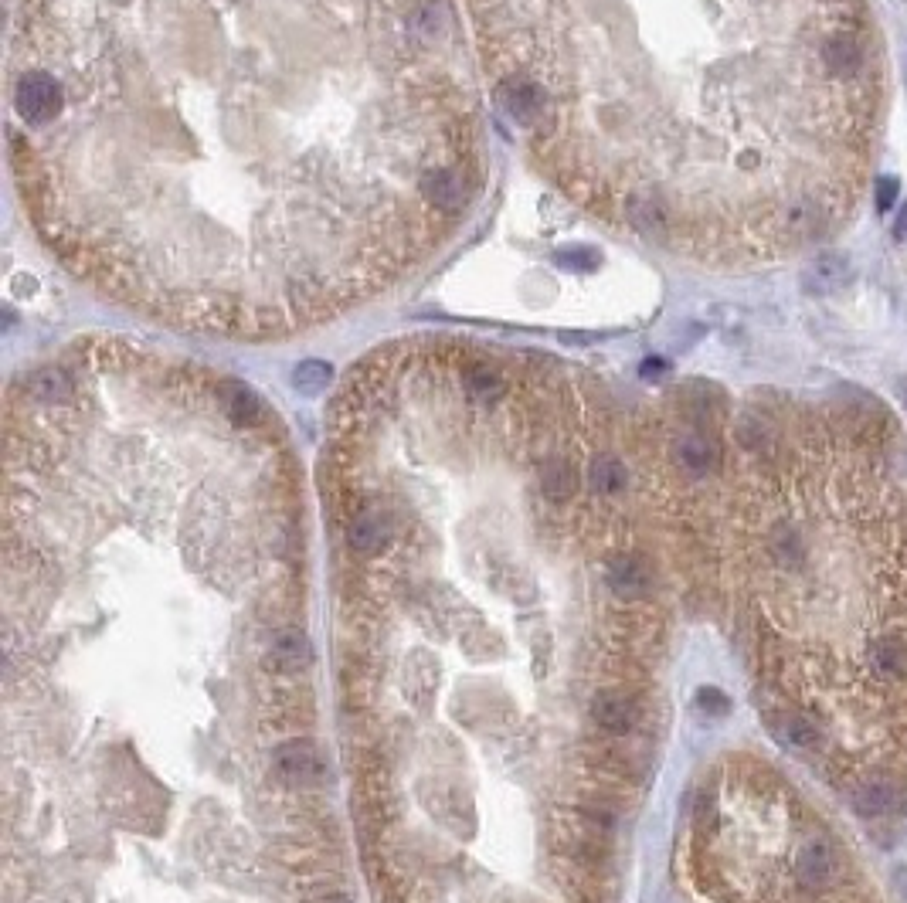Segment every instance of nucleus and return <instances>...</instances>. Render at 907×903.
Returning a JSON list of instances; mask_svg holds the SVG:
<instances>
[{
	"mask_svg": "<svg viewBox=\"0 0 907 903\" xmlns=\"http://www.w3.org/2000/svg\"><path fill=\"white\" fill-rule=\"evenodd\" d=\"M605 578H609V588L619 598H639L653 584V571H649V564L639 554H619L609 561Z\"/></svg>",
	"mask_w": 907,
	"mask_h": 903,
	"instance_id": "obj_8",
	"label": "nucleus"
},
{
	"mask_svg": "<svg viewBox=\"0 0 907 903\" xmlns=\"http://www.w3.org/2000/svg\"><path fill=\"white\" fill-rule=\"evenodd\" d=\"M272 764H276V774L289 785H313V781L323 778V758L313 744L306 741H289L279 744L276 754H272Z\"/></svg>",
	"mask_w": 907,
	"mask_h": 903,
	"instance_id": "obj_4",
	"label": "nucleus"
},
{
	"mask_svg": "<svg viewBox=\"0 0 907 903\" xmlns=\"http://www.w3.org/2000/svg\"><path fill=\"white\" fill-rule=\"evenodd\" d=\"M391 540H395V513H391V506L388 503L357 506L354 516H350V523H347L350 550L371 557V554H381Z\"/></svg>",
	"mask_w": 907,
	"mask_h": 903,
	"instance_id": "obj_3",
	"label": "nucleus"
},
{
	"mask_svg": "<svg viewBox=\"0 0 907 903\" xmlns=\"http://www.w3.org/2000/svg\"><path fill=\"white\" fill-rule=\"evenodd\" d=\"M819 62H823L826 75L846 79V75H853L863 65V48L850 31H833L819 45Z\"/></svg>",
	"mask_w": 907,
	"mask_h": 903,
	"instance_id": "obj_7",
	"label": "nucleus"
},
{
	"mask_svg": "<svg viewBox=\"0 0 907 903\" xmlns=\"http://www.w3.org/2000/svg\"><path fill=\"white\" fill-rule=\"evenodd\" d=\"M897 194H901V180L897 177H877V187H874V208L880 214H887L894 208Z\"/></svg>",
	"mask_w": 907,
	"mask_h": 903,
	"instance_id": "obj_15",
	"label": "nucleus"
},
{
	"mask_svg": "<svg viewBox=\"0 0 907 903\" xmlns=\"http://www.w3.org/2000/svg\"><path fill=\"white\" fill-rule=\"evenodd\" d=\"M449 0H14L38 242L177 333L279 340L398 289L490 177Z\"/></svg>",
	"mask_w": 907,
	"mask_h": 903,
	"instance_id": "obj_1",
	"label": "nucleus"
},
{
	"mask_svg": "<svg viewBox=\"0 0 907 903\" xmlns=\"http://www.w3.org/2000/svg\"><path fill=\"white\" fill-rule=\"evenodd\" d=\"M782 737L795 747H812L819 741V730L799 713H789V717H782Z\"/></svg>",
	"mask_w": 907,
	"mask_h": 903,
	"instance_id": "obj_14",
	"label": "nucleus"
},
{
	"mask_svg": "<svg viewBox=\"0 0 907 903\" xmlns=\"http://www.w3.org/2000/svg\"><path fill=\"white\" fill-rule=\"evenodd\" d=\"M901 398H904V404H907V387L901 384Z\"/></svg>",
	"mask_w": 907,
	"mask_h": 903,
	"instance_id": "obj_21",
	"label": "nucleus"
},
{
	"mask_svg": "<svg viewBox=\"0 0 907 903\" xmlns=\"http://www.w3.org/2000/svg\"><path fill=\"white\" fill-rule=\"evenodd\" d=\"M320 903H350L347 897H340V893H333V897H323Z\"/></svg>",
	"mask_w": 907,
	"mask_h": 903,
	"instance_id": "obj_20",
	"label": "nucleus"
},
{
	"mask_svg": "<svg viewBox=\"0 0 907 903\" xmlns=\"http://www.w3.org/2000/svg\"><path fill=\"white\" fill-rule=\"evenodd\" d=\"M894 805H897V788L884 778H870L853 791V808H857L863 819H880V815L894 812Z\"/></svg>",
	"mask_w": 907,
	"mask_h": 903,
	"instance_id": "obj_12",
	"label": "nucleus"
},
{
	"mask_svg": "<svg viewBox=\"0 0 907 903\" xmlns=\"http://www.w3.org/2000/svg\"><path fill=\"white\" fill-rule=\"evenodd\" d=\"M697 707L714 713V717H724V713H731V700H727V693H721L717 686H704V690L697 693Z\"/></svg>",
	"mask_w": 907,
	"mask_h": 903,
	"instance_id": "obj_16",
	"label": "nucleus"
},
{
	"mask_svg": "<svg viewBox=\"0 0 907 903\" xmlns=\"http://www.w3.org/2000/svg\"><path fill=\"white\" fill-rule=\"evenodd\" d=\"M894 238H901V242L907 238V204H904V211L897 214V221H894Z\"/></svg>",
	"mask_w": 907,
	"mask_h": 903,
	"instance_id": "obj_18",
	"label": "nucleus"
},
{
	"mask_svg": "<svg viewBox=\"0 0 907 903\" xmlns=\"http://www.w3.org/2000/svg\"><path fill=\"white\" fill-rule=\"evenodd\" d=\"M592 717L598 727H605L609 734H626L636 724V703L626 693L602 690L592 696Z\"/></svg>",
	"mask_w": 907,
	"mask_h": 903,
	"instance_id": "obj_10",
	"label": "nucleus"
},
{
	"mask_svg": "<svg viewBox=\"0 0 907 903\" xmlns=\"http://www.w3.org/2000/svg\"><path fill=\"white\" fill-rule=\"evenodd\" d=\"M327 377L330 371L327 367H303V371H296V384H303L306 391H320V387H327Z\"/></svg>",
	"mask_w": 907,
	"mask_h": 903,
	"instance_id": "obj_17",
	"label": "nucleus"
},
{
	"mask_svg": "<svg viewBox=\"0 0 907 903\" xmlns=\"http://www.w3.org/2000/svg\"><path fill=\"white\" fill-rule=\"evenodd\" d=\"M874 656H877V666L887 669V673H904V669H907V642H901V639H880L874 645Z\"/></svg>",
	"mask_w": 907,
	"mask_h": 903,
	"instance_id": "obj_13",
	"label": "nucleus"
},
{
	"mask_svg": "<svg viewBox=\"0 0 907 903\" xmlns=\"http://www.w3.org/2000/svg\"><path fill=\"white\" fill-rule=\"evenodd\" d=\"M897 887H901V893L907 897V870H897Z\"/></svg>",
	"mask_w": 907,
	"mask_h": 903,
	"instance_id": "obj_19",
	"label": "nucleus"
},
{
	"mask_svg": "<svg viewBox=\"0 0 907 903\" xmlns=\"http://www.w3.org/2000/svg\"><path fill=\"white\" fill-rule=\"evenodd\" d=\"M853 279V265L843 252H819L802 272V286L812 296H829V292H840L850 286Z\"/></svg>",
	"mask_w": 907,
	"mask_h": 903,
	"instance_id": "obj_6",
	"label": "nucleus"
},
{
	"mask_svg": "<svg viewBox=\"0 0 907 903\" xmlns=\"http://www.w3.org/2000/svg\"><path fill=\"white\" fill-rule=\"evenodd\" d=\"M673 459H677V466L683 472H690V476H707V472L717 469V459H721V455H717V445L710 442L707 435L687 432L673 442Z\"/></svg>",
	"mask_w": 907,
	"mask_h": 903,
	"instance_id": "obj_9",
	"label": "nucleus"
},
{
	"mask_svg": "<svg viewBox=\"0 0 907 903\" xmlns=\"http://www.w3.org/2000/svg\"><path fill=\"white\" fill-rule=\"evenodd\" d=\"M269 659L276 669H286V673H293V669H303L306 662L313 659V645L306 639V632L299 629H286L279 632L276 639L269 645Z\"/></svg>",
	"mask_w": 907,
	"mask_h": 903,
	"instance_id": "obj_11",
	"label": "nucleus"
},
{
	"mask_svg": "<svg viewBox=\"0 0 907 903\" xmlns=\"http://www.w3.org/2000/svg\"><path fill=\"white\" fill-rule=\"evenodd\" d=\"M795 876L806 890H826L840 880V856L826 842H806L795 856Z\"/></svg>",
	"mask_w": 907,
	"mask_h": 903,
	"instance_id": "obj_5",
	"label": "nucleus"
},
{
	"mask_svg": "<svg viewBox=\"0 0 907 903\" xmlns=\"http://www.w3.org/2000/svg\"><path fill=\"white\" fill-rule=\"evenodd\" d=\"M772 0H459L476 72L544 180L602 228L731 255L775 225Z\"/></svg>",
	"mask_w": 907,
	"mask_h": 903,
	"instance_id": "obj_2",
	"label": "nucleus"
}]
</instances>
